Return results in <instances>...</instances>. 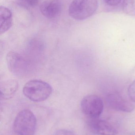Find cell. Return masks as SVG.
<instances>
[{
	"mask_svg": "<svg viewBox=\"0 0 135 135\" xmlns=\"http://www.w3.org/2000/svg\"><path fill=\"white\" fill-rule=\"evenodd\" d=\"M106 100L109 106L115 110L127 113L131 112L134 110L132 104L119 93L109 94Z\"/></svg>",
	"mask_w": 135,
	"mask_h": 135,
	"instance_id": "cell-6",
	"label": "cell"
},
{
	"mask_svg": "<svg viewBox=\"0 0 135 135\" xmlns=\"http://www.w3.org/2000/svg\"><path fill=\"white\" fill-rule=\"evenodd\" d=\"M98 7L97 0H73L69 6V15L78 20H86L94 15Z\"/></svg>",
	"mask_w": 135,
	"mask_h": 135,
	"instance_id": "cell-3",
	"label": "cell"
},
{
	"mask_svg": "<svg viewBox=\"0 0 135 135\" xmlns=\"http://www.w3.org/2000/svg\"><path fill=\"white\" fill-rule=\"evenodd\" d=\"M128 94L130 99L132 102H135V80L128 87Z\"/></svg>",
	"mask_w": 135,
	"mask_h": 135,
	"instance_id": "cell-13",
	"label": "cell"
},
{
	"mask_svg": "<svg viewBox=\"0 0 135 135\" xmlns=\"http://www.w3.org/2000/svg\"><path fill=\"white\" fill-rule=\"evenodd\" d=\"M18 88V82L15 79L1 82L0 85L1 99L8 100L14 96Z\"/></svg>",
	"mask_w": 135,
	"mask_h": 135,
	"instance_id": "cell-9",
	"label": "cell"
},
{
	"mask_svg": "<svg viewBox=\"0 0 135 135\" xmlns=\"http://www.w3.org/2000/svg\"><path fill=\"white\" fill-rule=\"evenodd\" d=\"M6 62L10 71L15 75L25 74L28 68V64L21 55L15 51H10L6 55Z\"/></svg>",
	"mask_w": 135,
	"mask_h": 135,
	"instance_id": "cell-5",
	"label": "cell"
},
{
	"mask_svg": "<svg viewBox=\"0 0 135 135\" xmlns=\"http://www.w3.org/2000/svg\"><path fill=\"white\" fill-rule=\"evenodd\" d=\"M0 23L1 35L10 29L12 25V12L7 7L2 6L0 8Z\"/></svg>",
	"mask_w": 135,
	"mask_h": 135,
	"instance_id": "cell-10",
	"label": "cell"
},
{
	"mask_svg": "<svg viewBox=\"0 0 135 135\" xmlns=\"http://www.w3.org/2000/svg\"><path fill=\"white\" fill-rule=\"evenodd\" d=\"M81 108L83 113L91 119L99 118L104 110V103L100 98L95 95L85 97L82 100Z\"/></svg>",
	"mask_w": 135,
	"mask_h": 135,
	"instance_id": "cell-4",
	"label": "cell"
},
{
	"mask_svg": "<svg viewBox=\"0 0 135 135\" xmlns=\"http://www.w3.org/2000/svg\"><path fill=\"white\" fill-rule=\"evenodd\" d=\"M51 86L44 81L34 79L28 81L23 88L24 96L28 99L35 102L45 100L52 93Z\"/></svg>",
	"mask_w": 135,
	"mask_h": 135,
	"instance_id": "cell-1",
	"label": "cell"
},
{
	"mask_svg": "<svg viewBox=\"0 0 135 135\" xmlns=\"http://www.w3.org/2000/svg\"><path fill=\"white\" fill-rule=\"evenodd\" d=\"M123 10L124 13L131 16H135V0H124Z\"/></svg>",
	"mask_w": 135,
	"mask_h": 135,
	"instance_id": "cell-11",
	"label": "cell"
},
{
	"mask_svg": "<svg viewBox=\"0 0 135 135\" xmlns=\"http://www.w3.org/2000/svg\"><path fill=\"white\" fill-rule=\"evenodd\" d=\"M90 119L92 120L90 122V127L96 134L99 135H117L118 134L117 129L108 121Z\"/></svg>",
	"mask_w": 135,
	"mask_h": 135,
	"instance_id": "cell-8",
	"label": "cell"
},
{
	"mask_svg": "<svg viewBox=\"0 0 135 135\" xmlns=\"http://www.w3.org/2000/svg\"><path fill=\"white\" fill-rule=\"evenodd\" d=\"M36 119L33 113L24 109L17 114L13 124V130L17 135H34L36 127Z\"/></svg>",
	"mask_w": 135,
	"mask_h": 135,
	"instance_id": "cell-2",
	"label": "cell"
},
{
	"mask_svg": "<svg viewBox=\"0 0 135 135\" xmlns=\"http://www.w3.org/2000/svg\"><path fill=\"white\" fill-rule=\"evenodd\" d=\"M106 4L109 6H116L120 4L122 0H103Z\"/></svg>",
	"mask_w": 135,
	"mask_h": 135,
	"instance_id": "cell-15",
	"label": "cell"
},
{
	"mask_svg": "<svg viewBox=\"0 0 135 135\" xmlns=\"http://www.w3.org/2000/svg\"><path fill=\"white\" fill-rule=\"evenodd\" d=\"M62 9V4L59 0H46L40 6L41 13L49 19L55 18L59 16Z\"/></svg>",
	"mask_w": 135,
	"mask_h": 135,
	"instance_id": "cell-7",
	"label": "cell"
},
{
	"mask_svg": "<svg viewBox=\"0 0 135 135\" xmlns=\"http://www.w3.org/2000/svg\"><path fill=\"white\" fill-rule=\"evenodd\" d=\"M20 5L25 8H33L37 5L39 0H17Z\"/></svg>",
	"mask_w": 135,
	"mask_h": 135,
	"instance_id": "cell-12",
	"label": "cell"
},
{
	"mask_svg": "<svg viewBox=\"0 0 135 135\" xmlns=\"http://www.w3.org/2000/svg\"><path fill=\"white\" fill-rule=\"evenodd\" d=\"M54 135H76L73 132L69 130L61 129L58 130Z\"/></svg>",
	"mask_w": 135,
	"mask_h": 135,
	"instance_id": "cell-14",
	"label": "cell"
}]
</instances>
